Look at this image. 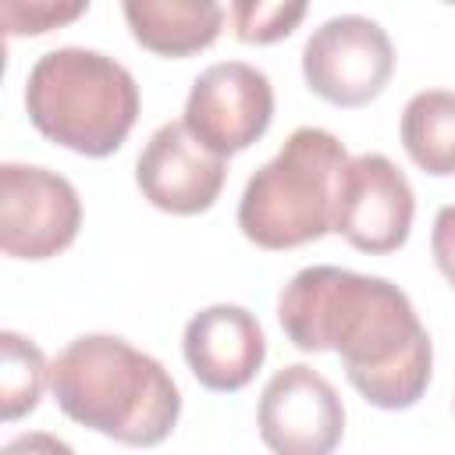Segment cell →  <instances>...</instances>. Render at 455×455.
I'll return each mask as SVG.
<instances>
[{
  "instance_id": "cell-4",
  "label": "cell",
  "mask_w": 455,
  "mask_h": 455,
  "mask_svg": "<svg viewBox=\"0 0 455 455\" xmlns=\"http://www.w3.org/2000/svg\"><path fill=\"white\" fill-rule=\"evenodd\" d=\"M345 142L316 124L295 128L281 149L249 174L238 199V231L267 252L302 249L334 231Z\"/></svg>"
},
{
  "instance_id": "cell-11",
  "label": "cell",
  "mask_w": 455,
  "mask_h": 455,
  "mask_svg": "<svg viewBox=\"0 0 455 455\" xmlns=\"http://www.w3.org/2000/svg\"><path fill=\"white\" fill-rule=\"evenodd\" d=\"M188 373L217 395L242 391L256 380L267 359V334L256 313L235 302H213L188 316L181 334Z\"/></svg>"
},
{
  "instance_id": "cell-6",
  "label": "cell",
  "mask_w": 455,
  "mask_h": 455,
  "mask_svg": "<svg viewBox=\"0 0 455 455\" xmlns=\"http://www.w3.org/2000/svg\"><path fill=\"white\" fill-rule=\"evenodd\" d=\"M82 231L78 188L39 164L0 167V252L7 259L43 263L75 245Z\"/></svg>"
},
{
  "instance_id": "cell-13",
  "label": "cell",
  "mask_w": 455,
  "mask_h": 455,
  "mask_svg": "<svg viewBox=\"0 0 455 455\" xmlns=\"http://www.w3.org/2000/svg\"><path fill=\"white\" fill-rule=\"evenodd\" d=\"M409 160L430 178H455V89L416 92L398 124Z\"/></svg>"
},
{
  "instance_id": "cell-7",
  "label": "cell",
  "mask_w": 455,
  "mask_h": 455,
  "mask_svg": "<svg viewBox=\"0 0 455 455\" xmlns=\"http://www.w3.org/2000/svg\"><path fill=\"white\" fill-rule=\"evenodd\" d=\"M181 121L210 153L235 156L267 135L274 121V85L256 64L217 60L196 75Z\"/></svg>"
},
{
  "instance_id": "cell-1",
  "label": "cell",
  "mask_w": 455,
  "mask_h": 455,
  "mask_svg": "<svg viewBox=\"0 0 455 455\" xmlns=\"http://www.w3.org/2000/svg\"><path fill=\"white\" fill-rule=\"evenodd\" d=\"M277 323L299 352H334L373 409H412L430 387L434 341L412 299L387 277L302 267L277 295Z\"/></svg>"
},
{
  "instance_id": "cell-16",
  "label": "cell",
  "mask_w": 455,
  "mask_h": 455,
  "mask_svg": "<svg viewBox=\"0 0 455 455\" xmlns=\"http://www.w3.org/2000/svg\"><path fill=\"white\" fill-rule=\"evenodd\" d=\"M92 0H0V28L7 39H36L75 25Z\"/></svg>"
},
{
  "instance_id": "cell-18",
  "label": "cell",
  "mask_w": 455,
  "mask_h": 455,
  "mask_svg": "<svg viewBox=\"0 0 455 455\" xmlns=\"http://www.w3.org/2000/svg\"><path fill=\"white\" fill-rule=\"evenodd\" d=\"M441 4H448V7H455V0H441Z\"/></svg>"
},
{
  "instance_id": "cell-14",
  "label": "cell",
  "mask_w": 455,
  "mask_h": 455,
  "mask_svg": "<svg viewBox=\"0 0 455 455\" xmlns=\"http://www.w3.org/2000/svg\"><path fill=\"white\" fill-rule=\"evenodd\" d=\"M46 387L50 363L43 348L18 331H0V419L18 423L21 416L36 412Z\"/></svg>"
},
{
  "instance_id": "cell-17",
  "label": "cell",
  "mask_w": 455,
  "mask_h": 455,
  "mask_svg": "<svg viewBox=\"0 0 455 455\" xmlns=\"http://www.w3.org/2000/svg\"><path fill=\"white\" fill-rule=\"evenodd\" d=\"M430 252H434V263H437L441 277L455 291V203L437 210L434 228H430Z\"/></svg>"
},
{
  "instance_id": "cell-12",
  "label": "cell",
  "mask_w": 455,
  "mask_h": 455,
  "mask_svg": "<svg viewBox=\"0 0 455 455\" xmlns=\"http://www.w3.org/2000/svg\"><path fill=\"white\" fill-rule=\"evenodd\" d=\"M132 39L167 60H185L210 50L224 32L220 0H121Z\"/></svg>"
},
{
  "instance_id": "cell-3",
  "label": "cell",
  "mask_w": 455,
  "mask_h": 455,
  "mask_svg": "<svg viewBox=\"0 0 455 455\" xmlns=\"http://www.w3.org/2000/svg\"><path fill=\"white\" fill-rule=\"evenodd\" d=\"M139 107L135 75L100 50L57 46L25 78L32 128L78 156L100 160L117 153L139 121Z\"/></svg>"
},
{
  "instance_id": "cell-10",
  "label": "cell",
  "mask_w": 455,
  "mask_h": 455,
  "mask_svg": "<svg viewBox=\"0 0 455 455\" xmlns=\"http://www.w3.org/2000/svg\"><path fill=\"white\" fill-rule=\"evenodd\" d=\"M228 181V156L210 153L185 121L160 124L135 160V188L142 199L171 217L206 213Z\"/></svg>"
},
{
  "instance_id": "cell-15",
  "label": "cell",
  "mask_w": 455,
  "mask_h": 455,
  "mask_svg": "<svg viewBox=\"0 0 455 455\" xmlns=\"http://www.w3.org/2000/svg\"><path fill=\"white\" fill-rule=\"evenodd\" d=\"M309 14V0H231V32L245 46L288 39Z\"/></svg>"
},
{
  "instance_id": "cell-8",
  "label": "cell",
  "mask_w": 455,
  "mask_h": 455,
  "mask_svg": "<svg viewBox=\"0 0 455 455\" xmlns=\"http://www.w3.org/2000/svg\"><path fill=\"white\" fill-rule=\"evenodd\" d=\"M416 192L405 171L384 153L348 156L338 185L334 235L366 256H387L409 242Z\"/></svg>"
},
{
  "instance_id": "cell-2",
  "label": "cell",
  "mask_w": 455,
  "mask_h": 455,
  "mask_svg": "<svg viewBox=\"0 0 455 455\" xmlns=\"http://www.w3.org/2000/svg\"><path fill=\"white\" fill-rule=\"evenodd\" d=\"M57 409L117 444L153 448L181 416V391L167 366L117 334H82L50 363Z\"/></svg>"
},
{
  "instance_id": "cell-9",
  "label": "cell",
  "mask_w": 455,
  "mask_h": 455,
  "mask_svg": "<svg viewBox=\"0 0 455 455\" xmlns=\"http://www.w3.org/2000/svg\"><path fill=\"white\" fill-rule=\"evenodd\" d=\"M256 430L274 455H331L345 437L341 395L306 363L281 366L259 391Z\"/></svg>"
},
{
  "instance_id": "cell-5",
  "label": "cell",
  "mask_w": 455,
  "mask_h": 455,
  "mask_svg": "<svg viewBox=\"0 0 455 455\" xmlns=\"http://www.w3.org/2000/svg\"><path fill=\"white\" fill-rule=\"evenodd\" d=\"M395 75V43L387 28L366 14H338L302 43V78L313 96L331 107L373 103Z\"/></svg>"
}]
</instances>
